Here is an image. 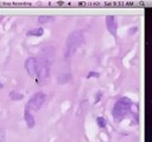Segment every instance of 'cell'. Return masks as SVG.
I'll return each mask as SVG.
<instances>
[{
    "label": "cell",
    "instance_id": "cell-15",
    "mask_svg": "<svg viewBox=\"0 0 152 142\" xmlns=\"http://www.w3.org/2000/svg\"><path fill=\"white\" fill-rule=\"evenodd\" d=\"M1 88H4V85H2V83L0 82V89H1Z\"/></svg>",
    "mask_w": 152,
    "mask_h": 142
},
{
    "label": "cell",
    "instance_id": "cell-9",
    "mask_svg": "<svg viewBox=\"0 0 152 142\" xmlns=\"http://www.w3.org/2000/svg\"><path fill=\"white\" fill-rule=\"evenodd\" d=\"M8 95H10V98H11L12 101H21V99L24 98V95H23L21 92H19V91H15V90L11 91Z\"/></svg>",
    "mask_w": 152,
    "mask_h": 142
},
{
    "label": "cell",
    "instance_id": "cell-3",
    "mask_svg": "<svg viewBox=\"0 0 152 142\" xmlns=\"http://www.w3.org/2000/svg\"><path fill=\"white\" fill-rule=\"evenodd\" d=\"M45 101H46L45 92L38 91V92L33 93V96L30 98V101L27 102V104H26L25 108H27L30 111H38L43 106V104L45 103Z\"/></svg>",
    "mask_w": 152,
    "mask_h": 142
},
{
    "label": "cell",
    "instance_id": "cell-6",
    "mask_svg": "<svg viewBox=\"0 0 152 142\" xmlns=\"http://www.w3.org/2000/svg\"><path fill=\"white\" fill-rule=\"evenodd\" d=\"M106 27L108 30V32L116 37V33H118V21H116V18L114 15H107L106 17Z\"/></svg>",
    "mask_w": 152,
    "mask_h": 142
},
{
    "label": "cell",
    "instance_id": "cell-8",
    "mask_svg": "<svg viewBox=\"0 0 152 142\" xmlns=\"http://www.w3.org/2000/svg\"><path fill=\"white\" fill-rule=\"evenodd\" d=\"M43 33H44V28L43 27L32 28V30H30V31L26 32L27 36H33V37H40V36H43Z\"/></svg>",
    "mask_w": 152,
    "mask_h": 142
},
{
    "label": "cell",
    "instance_id": "cell-12",
    "mask_svg": "<svg viewBox=\"0 0 152 142\" xmlns=\"http://www.w3.org/2000/svg\"><path fill=\"white\" fill-rule=\"evenodd\" d=\"M49 19H50V17H45V15H42V17H39L38 21H39V22H46V21H49Z\"/></svg>",
    "mask_w": 152,
    "mask_h": 142
},
{
    "label": "cell",
    "instance_id": "cell-14",
    "mask_svg": "<svg viewBox=\"0 0 152 142\" xmlns=\"http://www.w3.org/2000/svg\"><path fill=\"white\" fill-rule=\"evenodd\" d=\"M5 141V133L2 129H0V142H4Z\"/></svg>",
    "mask_w": 152,
    "mask_h": 142
},
{
    "label": "cell",
    "instance_id": "cell-4",
    "mask_svg": "<svg viewBox=\"0 0 152 142\" xmlns=\"http://www.w3.org/2000/svg\"><path fill=\"white\" fill-rule=\"evenodd\" d=\"M50 73V60H48L46 58L42 59V63L39 65H37V82H43L49 77Z\"/></svg>",
    "mask_w": 152,
    "mask_h": 142
},
{
    "label": "cell",
    "instance_id": "cell-2",
    "mask_svg": "<svg viewBox=\"0 0 152 142\" xmlns=\"http://www.w3.org/2000/svg\"><path fill=\"white\" fill-rule=\"evenodd\" d=\"M82 40H83V33L81 31H74L72 33L69 34V37L66 38L65 49H64L65 59H69L75 53V51L77 50V47L82 43Z\"/></svg>",
    "mask_w": 152,
    "mask_h": 142
},
{
    "label": "cell",
    "instance_id": "cell-11",
    "mask_svg": "<svg viewBox=\"0 0 152 142\" xmlns=\"http://www.w3.org/2000/svg\"><path fill=\"white\" fill-rule=\"evenodd\" d=\"M99 76H100V72L90 71V72H88V75H87V78H91V77H99Z\"/></svg>",
    "mask_w": 152,
    "mask_h": 142
},
{
    "label": "cell",
    "instance_id": "cell-1",
    "mask_svg": "<svg viewBox=\"0 0 152 142\" xmlns=\"http://www.w3.org/2000/svg\"><path fill=\"white\" fill-rule=\"evenodd\" d=\"M132 105H133V103H132V101L129 98H127V97H120L115 102V104H114V106L112 109V116L116 121L122 120L131 111Z\"/></svg>",
    "mask_w": 152,
    "mask_h": 142
},
{
    "label": "cell",
    "instance_id": "cell-13",
    "mask_svg": "<svg viewBox=\"0 0 152 142\" xmlns=\"http://www.w3.org/2000/svg\"><path fill=\"white\" fill-rule=\"evenodd\" d=\"M102 97V91H97L96 92V98H95V103H97L100 101V98Z\"/></svg>",
    "mask_w": 152,
    "mask_h": 142
},
{
    "label": "cell",
    "instance_id": "cell-7",
    "mask_svg": "<svg viewBox=\"0 0 152 142\" xmlns=\"http://www.w3.org/2000/svg\"><path fill=\"white\" fill-rule=\"evenodd\" d=\"M24 120H25V122H26L27 128L31 129V128L34 127V124H36V120H34L32 112H31L27 108H25V110H24Z\"/></svg>",
    "mask_w": 152,
    "mask_h": 142
},
{
    "label": "cell",
    "instance_id": "cell-5",
    "mask_svg": "<svg viewBox=\"0 0 152 142\" xmlns=\"http://www.w3.org/2000/svg\"><path fill=\"white\" fill-rule=\"evenodd\" d=\"M37 65H38V62L36 58L33 57H30L25 60L24 63V66H25V70L26 72L28 73V76L31 77H36V73H37Z\"/></svg>",
    "mask_w": 152,
    "mask_h": 142
},
{
    "label": "cell",
    "instance_id": "cell-10",
    "mask_svg": "<svg viewBox=\"0 0 152 142\" xmlns=\"http://www.w3.org/2000/svg\"><path fill=\"white\" fill-rule=\"evenodd\" d=\"M96 123H97V125H99L100 128H106V125H107V121H106V118L102 117V116H99V117L96 118Z\"/></svg>",
    "mask_w": 152,
    "mask_h": 142
}]
</instances>
